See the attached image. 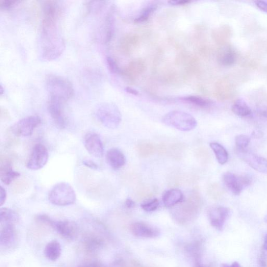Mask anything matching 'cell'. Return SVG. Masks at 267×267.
<instances>
[{
    "label": "cell",
    "instance_id": "cell-44",
    "mask_svg": "<svg viewBox=\"0 0 267 267\" xmlns=\"http://www.w3.org/2000/svg\"><path fill=\"white\" fill-rule=\"evenodd\" d=\"M259 112L262 116L267 118V107L260 109Z\"/></svg>",
    "mask_w": 267,
    "mask_h": 267
},
{
    "label": "cell",
    "instance_id": "cell-3",
    "mask_svg": "<svg viewBox=\"0 0 267 267\" xmlns=\"http://www.w3.org/2000/svg\"><path fill=\"white\" fill-rule=\"evenodd\" d=\"M46 89L49 98L59 100L64 103L74 95V88L71 82L61 76L50 75L45 79Z\"/></svg>",
    "mask_w": 267,
    "mask_h": 267
},
{
    "label": "cell",
    "instance_id": "cell-32",
    "mask_svg": "<svg viewBox=\"0 0 267 267\" xmlns=\"http://www.w3.org/2000/svg\"><path fill=\"white\" fill-rule=\"evenodd\" d=\"M107 64L109 70L113 74H119L121 72L120 69L115 60L111 57L107 58Z\"/></svg>",
    "mask_w": 267,
    "mask_h": 267
},
{
    "label": "cell",
    "instance_id": "cell-33",
    "mask_svg": "<svg viewBox=\"0 0 267 267\" xmlns=\"http://www.w3.org/2000/svg\"><path fill=\"white\" fill-rule=\"evenodd\" d=\"M21 2L20 0H0V7L3 10H8Z\"/></svg>",
    "mask_w": 267,
    "mask_h": 267
},
{
    "label": "cell",
    "instance_id": "cell-2",
    "mask_svg": "<svg viewBox=\"0 0 267 267\" xmlns=\"http://www.w3.org/2000/svg\"><path fill=\"white\" fill-rule=\"evenodd\" d=\"M172 212L173 218L180 225H186L197 217L201 206V200L198 194L193 193L185 201L180 202Z\"/></svg>",
    "mask_w": 267,
    "mask_h": 267
},
{
    "label": "cell",
    "instance_id": "cell-40",
    "mask_svg": "<svg viewBox=\"0 0 267 267\" xmlns=\"http://www.w3.org/2000/svg\"><path fill=\"white\" fill-rule=\"evenodd\" d=\"M262 258L267 259V234L266 235L264 238V242L263 247V254Z\"/></svg>",
    "mask_w": 267,
    "mask_h": 267
},
{
    "label": "cell",
    "instance_id": "cell-25",
    "mask_svg": "<svg viewBox=\"0 0 267 267\" xmlns=\"http://www.w3.org/2000/svg\"><path fill=\"white\" fill-rule=\"evenodd\" d=\"M210 147L214 152L219 163L224 165L228 162V153L223 145L217 143H211Z\"/></svg>",
    "mask_w": 267,
    "mask_h": 267
},
{
    "label": "cell",
    "instance_id": "cell-42",
    "mask_svg": "<svg viewBox=\"0 0 267 267\" xmlns=\"http://www.w3.org/2000/svg\"><path fill=\"white\" fill-rule=\"evenodd\" d=\"M125 205L128 208H132L135 206V202L130 198H127L125 201Z\"/></svg>",
    "mask_w": 267,
    "mask_h": 267
},
{
    "label": "cell",
    "instance_id": "cell-16",
    "mask_svg": "<svg viewBox=\"0 0 267 267\" xmlns=\"http://www.w3.org/2000/svg\"><path fill=\"white\" fill-rule=\"evenodd\" d=\"M132 233L136 237L155 238L160 235L159 230L144 223L137 222L130 226Z\"/></svg>",
    "mask_w": 267,
    "mask_h": 267
},
{
    "label": "cell",
    "instance_id": "cell-26",
    "mask_svg": "<svg viewBox=\"0 0 267 267\" xmlns=\"http://www.w3.org/2000/svg\"><path fill=\"white\" fill-rule=\"evenodd\" d=\"M181 99L185 102L202 108H207L213 104V101L209 99L197 96H188L181 97Z\"/></svg>",
    "mask_w": 267,
    "mask_h": 267
},
{
    "label": "cell",
    "instance_id": "cell-4",
    "mask_svg": "<svg viewBox=\"0 0 267 267\" xmlns=\"http://www.w3.org/2000/svg\"><path fill=\"white\" fill-rule=\"evenodd\" d=\"M48 199L52 204L57 206H67L75 203L76 195L75 190L68 183H57L49 193Z\"/></svg>",
    "mask_w": 267,
    "mask_h": 267
},
{
    "label": "cell",
    "instance_id": "cell-41",
    "mask_svg": "<svg viewBox=\"0 0 267 267\" xmlns=\"http://www.w3.org/2000/svg\"><path fill=\"white\" fill-rule=\"evenodd\" d=\"M125 90L126 92V93L130 94L131 95H133L134 96H139L140 95V93L139 91L130 87H126L125 89Z\"/></svg>",
    "mask_w": 267,
    "mask_h": 267
},
{
    "label": "cell",
    "instance_id": "cell-11",
    "mask_svg": "<svg viewBox=\"0 0 267 267\" xmlns=\"http://www.w3.org/2000/svg\"><path fill=\"white\" fill-rule=\"evenodd\" d=\"M208 215L211 225L219 231H223L229 216V210L223 206L214 207L209 209Z\"/></svg>",
    "mask_w": 267,
    "mask_h": 267
},
{
    "label": "cell",
    "instance_id": "cell-14",
    "mask_svg": "<svg viewBox=\"0 0 267 267\" xmlns=\"http://www.w3.org/2000/svg\"><path fill=\"white\" fill-rule=\"evenodd\" d=\"M61 101L49 98L48 110L49 113L55 124L61 129L66 126V119L63 111L62 104Z\"/></svg>",
    "mask_w": 267,
    "mask_h": 267
},
{
    "label": "cell",
    "instance_id": "cell-19",
    "mask_svg": "<svg viewBox=\"0 0 267 267\" xmlns=\"http://www.w3.org/2000/svg\"><path fill=\"white\" fill-rule=\"evenodd\" d=\"M21 174L15 171L12 168L10 161H6L1 163L0 168V179L3 183L6 186L10 184L16 179L20 177Z\"/></svg>",
    "mask_w": 267,
    "mask_h": 267
},
{
    "label": "cell",
    "instance_id": "cell-47",
    "mask_svg": "<svg viewBox=\"0 0 267 267\" xmlns=\"http://www.w3.org/2000/svg\"><path fill=\"white\" fill-rule=\"evenodd\" d=\"M265 222L267 224V214L266 215L265 217Z\"/></svg>",
    "mask_w": 267,
    "mask_h": 267
},
{
    "label": "cell",
    "instance_id": "cell-36",
    "mask_svg": "<svg viewBox=\"0 0 267 267\" xmlns=\"http://www.w3.org/2000/svg\"><path fill=\"white\" fill-rule=\"evenodd\" d=\"M7 193L5 189L1 186L0 189V206H2L6 200Z\"/></svg>",
    "mask_w": 267,
    "mask_h": 267
},
{
    "label": "cell",
    "instance_id": "cell-29",
    "mask_svg": "<svg viewBox=\"0 0 267 267\" xmlns=\"http://www.w3.org/2000/svg\"><path fill=\"white\" fill-rule=\"evenodd\" d=\"M251 141L250 137L245 135H238L235 137V142L237 150H245Z\"/></svg>",
    "mask_w": 267,
    "mask_h": 267
},
{
    "label": "cell",
    "instance_id": "cell-9",
    "mask_svg": "<svg viewBox=\"0 0 267 267\" xmlns=\"http://www.w3.org/2000/svg\"><path fill=\"white\" fill-rule=\"evenodd\" d=\"M49 152L42 144L36 145L27 161L26 167L30 170L36 171L43 168L49 160Z\"/></svg>",
    "mask_w": 267,
    "mask_h": 267
},
{
    "label": "cell",
    "instance_id": "cell-5",
    "mask_svg": "<svg viewBox=\"0 0 267 267\" xmlns=\"http://www.w3.org/2000/svg\"><path fill=\"white\" fill-rule=\"evenodd\" d=\"M95 115L98 120L106 127L114 130L122 121V115L118 107L112 103H104L96 109Z\"/></svg>",
    "mask_w": 267,
    "mask_h": 267
},
{
    "label": "cell",
    "instance_id": "cell-35",
    "mask_svg": "<svg viewBox=\"0 0 267 267\" xmlns=\"http://www.w3.org/2000/svg\"><path fill=\"white\" fill-rule=\"evenodd\" d=\"M82 163H83V164L85 165L86 167L92 170H97L99 168L98 165L97 163H96L93 160L90 159L84 160L83 161H82Z\"/></svg>",
    "mask_w": 267,
    "mask_h": 267
},
{
    "label": "cell",
    "instance_id": "cell-10",
    "mask_svg": "<svg viewBox=\"0 0 267 267\" xmlns=\"http://www.w3.org/2000/svg\"><path fill=\"white\" fill-rule=\"evenodd\" d=\"M238 157L254 170L267 174V160L262 156L245 150H237Z\"/></svg>",
    "mask_w": 267,
    "mask_h": 267
},
{
    "label": "cell",
    "instance_id": "cell-15",
    "mask_svg": "<svg viewBox=\"0 0 267 267\" xmlns=\"http://www.w3.org/2000/svg\"><path fill=\"white\" fill-rule=\"evenodd\" d=\"M54 229L64 238L69 241L75 239L78 234V227L72 221L63 220L56 223Z\"/></svg>",
    "mask_w": 267,
    "mask_h": 267
},
{
    "label": "cell",
    "instance_id": "cell-13",
    "mask_svg": "<svg viewBox=\"0 0 267 267\" xmlns=\"http://www.w3.org/2000/svg\"><path fill=\"white\" fill-rule=\"evenodd\" d=\"M18 242V233L15 225L1 226L0 233V246L4 249H10L15 246Z\"/></svg>",
    "mask_w": 267,
    "mask_h": 267
},
{
    "label": "cell",
    "instance_id": "cell-23",
    "mask_svg": "<svg viewBox=\"0 0 267 267\" xmlns=\"http://www.w3.org/2000/svg\"><path fill=\"white\" fill-rule=\"evenodd\" d=\"M19 220V216L14 210L7 208L0 209V222L1 226L15 225Z\"/></svg>",
    "mask_w": 267,
    "mask_h": 267
},
{
    "label": "cell",
    "instance_id": "cell-28",
    "mask_svg": "<svg viewBox=\"0 0 267 267\" xmlns=\"http://www.w3.org/2000/svg\"><path fill=\"white\" fill-rule=\"evenodd\" d=\"M136 150L142 157H148L155 153L156 148L152 143L143 142L137 145Z\"/></svg>",
    "mask_w": 267,
    "mask_h": 267
},
{
    "label": "cell",
    "instance_id": "cell-37",
    "mask_svg": "<svg viewBox=\"0 0 267 267\" xmlns=\"http://www.w3.org/2000/svg\"><path fill=\"white\" fill-rule=\"evenodd\" d=\"M256 6L261 11L267 13V2L264 1H256L255 2Z\"/></svg>",
    "mask_w": 267,
    "mask_h": 267
},
{
    "label": "cell",
    "instance_id": "cell-27",
    "mask_svg": "<svg viewBox=\"0 0 267 267\" xmlns=\"http://www.w3.org/2000/svg\"><path fill=\"white\" fill-rule=\"evenodd\" d=\"M157 8V4L151 3L145 6L140 14L135 18L134 22L137 24L143 23L149 20Z\"/></svg>",
    "mask_w": 267,
    "mask_h": 267
},
{
    "label": "cell",
    "instance_id": "cell-8",
    "mask_svg": "<svg viewBox=\"0 0 267 267\" xmlns=\"http://www.w3.org/2000/svg\"><path fill=\"white\" fill-rule=\"evenodd\" d=\"M41 122V119L38 115H33L24 117L15 123L11 128L12 133L18 137L31 136L35 128Z\"/></svg>",
    "mask_w": 267,
    "mask_h": 267
},
{
    "label": "cell",
    "instance_id": "cell-24",
    "mask_svg": "<svg viewBox=\"0 0 267 267\" xmlns=\"http://www.w3.org/2000/svg\"><path fill=\"white\" fill-rule=\"evenodd\" d=\"M232 111L236 115L247 117L252 114V110L243 100L238 99L232 106Z\"/></svg>",
    "mask_w": 267,
    "mask_h": 267
},
{
    "label": "cell",
    "instance_id": "cell-22",
    "mask_svg": "<svg viewBox=\"0 0 267 267\" xmlns=\"http://www.w3.org/2000/svg\"><path fill=\"white\" fill-rule=\"evenodd\" d=\"M114 10L112 8L107 14L104 27V42L109 43L113 39L114 32Z\"/></svg>",
    "mask_w": 267,
    "mask_h": 267
},
{
    "label": "cell",
    "instance_id": "cell-1",
    "mask_svg": "<svg viewBox=\"0 0 267 267\" xmlns=\"http://www.w3.org/2000/svg\"><path fill=\"white\" fill-rule=\"evenodd\" d=\"M39 38L40 58L52 61L58 58L65 49V42L60 29L61 8L56 1H45Z\"/></svg>",
    "mask_w": 267,
    "mask_h": 267
},
{
    "label": "cell",
    "instance_id": "cell-31",
    "mask_svg": "<svg viewBox=\"0 0 267 267\" xmlns=\"http://www.w3.org/2000/svg\"><path fill=\"white\" fill-rule=\"evenodd\" d=\"M105 1H88L86 3L87 11L89 13H96L101 10L104 6Z\"/></svg>",
    "mask_w": 267,
    "mask_h": 267
},
{
    "label": "cell",
    "instance_id": "cell-20",
    "mask_svg": "<svg viewBox=\"0 0 267 267\" xmlns=\"http://www.w3.org/2000/svg\"><path fill=\"white\" fill-rule=\"evenodd\" d=\"M183 199V193L178 189H171L165 191L162 196L163 204L167 207H172L178 205Z\"/></svg>",
    "mask_w": 267,
    "mask_h": 267
},
{
    "label": "cell",
    "instance_id": "cell-38",
    "mask_svg": "<svg viewBox=\"0 0 267 267\" xmlns=\"http://www.w3.org/2000/svg\"><path fill=\"white\" fill-rule=\"evenodd\" d=\"M77 267H106L103 264L98 262H90L79 265Z\"/></svg>",
    "mask_w": 267,
    "mask_h": 267
},
{
    "label": "cell",
    "instance_id": "cell-46",
    "mask_svg": "<svg viewBox=\"0 0 267 267\" xmlns=\"http://www.w3.org/2000/svg\"><path fill=\"white\" fill-rule=\"evenodd\" d=\"M4 93V89H3V86L2 84L0 86V94L2 96Z\"/></svg>",
    "mask_w": 267,
    "mask_h": 267
},
{
    "label": "cell",
    "instance_id": "cell-30",
    "mask_svg": "<svg viewBox=\"0 0 267 267\" xmlns=\"http://www.w3.org/2000/svg\"><path fill=\"white\" fill-rule=\"evenodd\" d=\"M159 206V201L158 199L154 198L148 201L144 202L141 205L142 209L147 212H152L157 209Z\"/></svg>",
    "mask_w": 267,
    "mask_h": 267
},
{
    "label": "cell",
    "instance_id": "cell-12",
    "mask_svg": "<svg viewBox=\"0 0 267 267\" xmlns=\"http://www.w3.org/2000/svg\"><path fill=\"white\" fill-rule=\"evenodd\" d=\"M84 145L88 153L96 158L102 157L104 145L100 136L95 133H87L84 138Z\"/></svg>",
    "mask_w": 267,
    "mask_h": 267
},
{
    "label": "cell",
    "instance_id": "cell-39",
    "mask_svg": "<svg viewBox=\"0 0 267 267\" xmlns=\"http://www.w3.org/2000/svg\"><path fill=\"white\" fill-rule=\"evenodd\" d=\"M189 0H180V1H170L168 3L173 5H183L191 3Z\"/></svg>",
    "mask_w": 267,
    "mask_h": 267
},
{
    "label": "cell",
    "instance_id": "cell-18",
    "mask_svg": "<svg viewBox=\"0 0 267 267\" xmlns=\"http://www.w3.org/2000/svg\"><path fill=\"white\" fill-rule=\"evenodd\" d=\"M106 159L110 166L115 170L121 168L126 162L124 154L117 149L109 150L107 153Z\"/></svg>",
    "mask_w": 267,
    "mask_h": 267
},
{
    "label": "cell",
    "instance_id": "cell-17",
    "mask_svg": "<svg viewBox=\"0 0 267 267\" xmlns=\"http://www.w3.org/2000/svg\"><path fill=\"white\" fill-rule=\"evenodd\" d=\"M217 58L220 65L231 67L236 62L237 54L232 46L226 45L219 50Z\"/></svg>",
    "mask_w": 267,
    "mask_h": 267
},
{
    "label": "cell",
    "instance_id": "cell-21",
    "mask_svg": "<svg viewBox=\"0 0 267 267\" xmlns=\"http://www.w3.org/2000/svg\"><path fill=\"white\" fill-rule=\"evenodd\" d=\"M62 253V248L60 243L57 240H53L45 246L44 254L46 258L52 262L57 261Z\"/></svg>",
    "mask_w": 267,
    "mask_h": 267
},
{
    "label": "cell",
    "instance_id": "cell-45",
    "mask_svg": "<svg viewBox=\"0 0 267 267\" xmlns=\"http://www.w3.org/2000/svg\"><path fill=\"white\" fill-rule=\"evenodd\" d=\"M195 267H212L211 265H205L204 264H202V263L197 264L196 265L195 264Z\"/></svg>",
    "mask_w": 267,
    "mask_h": 267
},
{
    "label": "cell",
    "instance_id": "cell-7",
    "mask_svg": "<svg viewBox=\"0 0 267 267\" xmlns=\"http://www.w3.org/2000/svg\"><path fill=\"white\" fill-rule=\"evenodd\" d=\"M223 181L226 188L235 195H239L251 185L252 179L248 175H237L227 172L224 174Z\"/></svg>",
    "mask_w": 267,
    "mask_h": 267
},
{
    "label": "cell",
    "instance_id": "cell-43",
    "mask_svg": "<svg viewBox=\"0 0 267 267\" xmlns=\"http://www.w3.org/2000/svg\"><path fill=\"white\" fill-rule=\"evenodd\" d=\"M221 267H242L239 264L236 262L233 263L231 265L227 264H223L221 265Z\"/></svg>",
    "mask_w": 267,
    "mask_h": 267
},
{
    "label": "cell",
    "instance_id": "cell-34",
    "mask_svg": "<svg viewBox=\"0 0 267 267\" xmlns=\"http://www.w3.org/2000/svg\"><path fill=\"white\" fill-rule=\"evenodd\" d=\"M37 220H38V222H40L45 225L51 226L53 228H54L55 224H56V222H55L52 220L50 217L45 215H40L36 217Z\"/></svg>",
    "mask_w": 267,
    "mask_h": 267
},
{
    "label": "cell",
    "instance_id": "cell-6",
    "mask_svg": "<svg viewBox=\"0 0 267 267\" xmlns=\"http://www.w3.org/2000/svg\"><path fill=\"white\" fill-rule=\"evenodd\" d=\"M162 122L181 131H190L194 129L197 123L194 117L181 111H172L164 115Z\"/></svg>",
    "mask_w": 267,
    "mask_h": 267
}]
</instances>
